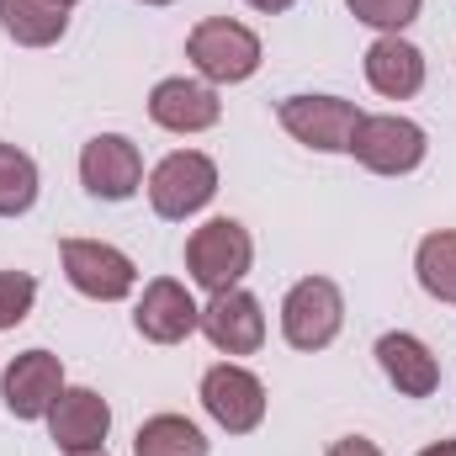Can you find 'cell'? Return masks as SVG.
<instances>
[{
	"mask_svg": "<svg viewBox=\"0 0 456 456\" xmlns=\"http://www.w3.org/2000/svg\"><path fill=\"white\" fill-rule=\"evenodd\" d=\"M186 59L197 64V75L208 86H239L260 69V37L233 16H208V21L191 27Z\"/></svg>",
	"mask_w": 456,
	"mask_h": 456,
	"instance_id": "cell-1",
	"label": "cell"
},
{
	"mask_svg": "<svg viewBox=\"0 0 456 456\" xmlns=\"http://www.w3.org/2000/svg\"><path fill=\"white\" fill-rule=\"evenodd\" d=\"M249 260H255V239L239 218H213L186 239V271L197 287L208 292H228L249 276Z\"/></svg>",
	"mask_w": 456,
	"mask_h": 456,
	"instance_id": "cell-2",
	"label": "cell"
},
{
	"mask_svg": "<svg viewBox=\"0 0 456 456\" xmlns=\"http://www.w3.org/2000/svg\"><path fill=\"white\" fill-rule=\"evenodd\" d=\"M218 197V165L197 149H175L154 165L149 175V208L170 224H186L191 213H202Z\"/></svg>",
	"mask_w": 456,
	"mask_h": 456,
	"instance_id": "cell-3",
	"label": "cell"
},
{
	"mask_svg": "<svg viewBox=\"0 0 456 456\" xmlns=\"http://www.w3.org/2000/svg\"><path fill=\"white\" fill-rule=\"evenodd\" d=\"M345 324V297L330 276H303L281 303V335L292 350H324Z\"/></svg>",
	"mask_w": 456,
	"mask_h": 456,
	"instance_id": "cell-4",
	"label": "cell"
},
{
	"mask_svg": "<svg viewBox=\"0 0 456 456\" xmlns=\"http://www.w3.org/2000/svg\"><path fill=\"white\" fill-rule=\"evenodd\" d=\"M59 260H64L69 287L80 297H91V303H122L138 287V265L122 249L102 244V239H64L59 244Z\"/></svg>",
	"mask_w": 456,
	"mask_h": 456,
	"instance_id": "cell-5",
	"label": "cell"
},
{
	"mask_svg": "<svg viewBox=\"0 0 456 456\" xmlns=\"http://www.w3.org/2000/svg\"><path fill=\"white\" fill-rule=\"evenodd\" d=\"M276 117L297 143H308L319 154H350V138H355L366 112L345 96H287L276 107Z\"/></svg>",
	"mask_w": 456,
	"mask_h": 456,
	"instance_id": "cell-6",
	"label": "cell"
},
{
	"mask_svg": "<svg viewBox=\"0 0 456 456\" xmlns=\"http://www.w3.org/2000/svg\"><path fill=\"white\" fill-rule=\"evenodd\" d=\"M425 127L409 117H361L350 154L371 170V175H409L425 165Z\"/></svg>",
	"mask_w": 456,
	"mask_h": 456,
	"instance_id": "cell-7",
	"label": "cell"
},
{
	"mask_svg": "<svg viewBox=\"0 0 456 456\" xmlns=\"http://www.w3.org/2000/svg\"><path fill=\"white\" fill-rule=\"evenodd\" d=\"M202 409L213 414V425H224L228 436H249L265 419V382L255 371L224 361V366H213L202 377Z\"/></svg>",
	"mask_w": 456,
	"mask_h": 456,
	"instance_id": "cell-8",
	"label": "cell"
},
{
	"mask_svg": "<svg viewBox=\"0 0 456 456\" xmlns=\"http://www.w3.org/2000/svg\"><path fill=\"white\" fill-rule=\"evenodd\" d=\"M80 181H86V191L102 197V202H127V197L143 186V154H138V143L122 138V133L91 138V143L80 149Z\"/></svg>",
	"mask_w": 456,
	"mask_h": 456,
	"instance_id": "cell-9",
	"label": "cell"
},
{
	"mask_svg": "<svg viewBox=\"0 0 456 456\" xmlns=\"http://www.w3.org/2000/svg\"><path fill=\"white\" fill-rule=\"evenodd\" d=\"M133 324H138V335H143V340L181 345L186 335H197V330H202V308L191 303V292H186L175 276H154V281L143 287L138 308H133Z\"/></svg>",
	"mask_w": 456,
	"mask_h": 456,
	"instance_id": "cell-10",
	"label": "cell"
},
{
	"mask_svg": "<svg viewBox=\"0 0 456 456\" xmlns=\"http://www.w3.org/2000/svg\"><path fill=\"white\" fill-rule=\"evenodd\" d=\"M0 393H5V409L16 419H43L64 393V361L53 350H27L5 366Z\"/></svg>",
	"mask_w": 456,
	"mask_h": 456,
	"instance_id": "cell-11",
	"label": "cell"
},
{
	"mask_svg": "<svg viewBox=\"0 0 456 456\" xmlns=\"http://www.w3.org/2000/svg\"><path fill=\"white\" fill-rule=\"evenodd\" d=\"M149 117H154L165 133H208V127H218L224 102H218V91H213L208 80L175 75V80H159V86L149 91Z\"/></svg>",
	"mask_w": 456,
	"mask_h": 456,
	"instance_id": "cell-12",
	"label": "cell"
},
{
	"mask_svg": "<svg viewBox=\"0 0 456 456\" xmlns=\"http://www.w3.org/2000/svg\"><path fill=\"white\" fill-rule=\"evenodd\" d=\"M202 335L224 355H255L265 345V314L244 287H228V292H213V303L202 308Z\"/></svg>",
	"mask_w": 456,
	"mask_h": 456,
	"instance_id": "cell-13",
	"label": "cell"
},
{
	"mask_svg": "<svg viewBox=\"0 0 456 456\" xmlns=\"http://www.w3.org/2000/svg\"><path fill=\"white\" fill-rule=\"evenodd\" d=\"M48 430L64 452H96L112 430V409L96 387H64L59 403L48 409Z\"/></svg>",
	"mask_w": 456,
	"mask_h": 456,
	"instance_id": "cell-14",
	"label": "cell"
},
{
	"mask_svg": "<svg viewBox=\"0 0 456 456\" xmlns=\"http://www.w3.org/2000/svg\"><path fill=\"white\" fill-rule=\"evenodd\" d=\"M366 80H371L377 96L409 102V96H419V86H425V53H419L414 43H403L398 32H387V37H377V43L366 48Z\"/></svg>",
	"mask_w": 456,
	"mask_h": 456,
	"instance_id": "cell-15",
	"label": "cell"
},
{
	"mask_svg": "<svg viewBox=\"0 0 456 456\" xmlns=\"http://www.w3.org/2000/svg\"><path fill=\"white\" fill-rule=\"evenodd\" d=\"M377 366L387 371V382L403 393V398H430L441 387V361L425 350V340L414 335H382L377 340Z\"/></svg>",
	"mask_w": 456,
	"mask_h": 456,
	"instance_id": "cell-16",
	"label": "cell"
},
{
	"mask_svg": "<svg viewBox=\"0 0 456 456\" xmlns=\"http://www.w3.org/2000/svg\"><path fill=\"white\" fill-rule=\"evenodd\" d=\"M0 27L21 48H48V43L64 37L69 5L64 0H0Z\"/></svg>",
	"mask_w": 456,
	"mask_h": 456,
	"instance_id": "cell-17",
	"label": "cell"
},
{
	"mask_svg": "<svg viewBox=\"0 0 456 456\" xmlns=\"http://www.w3.org/2000/svg\"><path fill=\"white\" fill-rule=\"evenodd\" d=\"M133 456H208V436L186 414H154L138 425Z\"/></svg>",
	"mask_w": 456,
	"mask_h": 456,
	"instance_id": "cell-18",
	"label": "cell"
},
{
	"mask_svg": "<svg viewBox=\"0 0 456 456\" xmlns=\"http://www.w3.org/2000/svg\"><path fill=\"white\" fill-rule=\"evenodd\" d=\"M414 271H419V287L441 303H456V228H436L419 239L414 249Z\"/></svg>",
	"mask_w": 456,
	"mask_h": 456,
	"instance_id": "cell-19",
	"label": "cell"
},
{
	"mask_svg": "<svg viewBox=\"0 0 456 456\" xmlns=\"http://www.w3.org/2000/svg\"><path fill=\"white\" fill-rule=\"evenodd\" d=\"M37 202V165L16 143H0V218H21Z\"/></svg>",
	"mask_w": 456,
	"mask_h": 456,
	"instance_id": "cell-20",
	"label": "cell"
},
{
	"mask_svg": "<svg viewBox=\"0 0 456 456\" xmlns=\"http://www.w3.org/2000/svg\"><path fill=\"white\" fill-rule=\"evenodd\" d=\"M345 5H350L355 21H366V27H377V32H403V27L419 16L425 0H345Z\"/></svg>",
	"mask_w": 456,
	"mask_h": 456,
	"instance_id": "cell-21",
	"label": "cell"
},
{
	"mask_svg": "<svg viewBox=\"0 0 456 456\" xmlns=\"http://www.w3.org/2000/svg\"><path fill=\"white\" fill-rule=\"evenodd\" d=\"M37 303V281L27 271H0V330H16Z\"/></svg>",
	"mask_w": 456,
	"mask_h": 456,
	"instance_id": "cell-22",
	"label": "cell"
},
{
	"mask_svg": "<svg viewBox=\"0 0 456 456\" xmlns=\"http://www.w3.org/2000/svg\"><path fill=\"white\" fill-rule=\"evenodd\" d=\"M330 456H382V452H377L366 436H345V441H335V446H330Z\"/></svg>",
	"mask_w": 456,
	"mask_h": 456,
	"instance_id": "cell-23",
	"label": "cell"
},
{
	"mask_svg": "<svg viewBox=\"0 0 456 456\" xmlns=\"http://www.w3.org/2000/svg\"><path fill=\"white\" fill-rule=\"evenodd\" d=\"M249 5H255V11H265V16H276V11H292L297 0H249Z\"/></svg>",
	"mask_w": 456,
	"mask_h": 456,
	"instance_id": "cell-24",
	"label": "cell"
},
{
	"mask_svg": "<svg viewBox=\"0 0 456 456\" xmlns=\"http://www.w3.org/2000/svg\"><path fill=\"white\" fill-rule=\"evenodd\" d=\"M419 456H456V441H436V446H425Z\"/></svg>",
	"mask_w": 456,
	"mask_h": 456,
	"instance_id": "cell-25",
	"label": "cell"
},
{
	"mask_svg": "<svg viewBox=\"0 0 456 456\" xmlns=\"http://www.w3.org/2000/svg\"><path fill=\"white\" fill-rule=\"evenodd\" d=\"M69 456H107V446H96V452H69Z\"/></svg>",
	"mask_w": 456,
	"mask_h": 456,
	"instance_id": "cell-26",
	"label": "cell"
},
{
	"mask_svg": "<svg viewBox=\"0 0 456 456\" xmlns=\"http://www.w3.org/2000/svg\"><path fill=\"white\" fill-rule=\"evenodd\" d=\"M143 5H170V0H143Z\"/></svg>",
	"mask_w": 456,
	"mask_h": 456,
	"instance_id": "cell-27",
	"label": "cell"
},
{
	"mask_svg": "<svg viewBox=\"0 0 456 456\" xmlns=\"http://www.w3.org/2000/svg\"><path fill=\"white\" fill-rule=\"evenodd\" d=\"M64 5H75V0H64Z\"/></svg>",
	"mask_w": 456,
	"mask_h": 456,
	"instance_id": "cell-28",
	"label": "cell"
}]
</instances>
